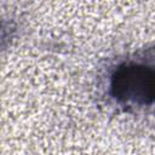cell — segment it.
Instances as JSON below:
<instances>
[{"label": "cell", "instance_id": "6da1fadb", "mask_svg": "<svg viewBox=\"0 0 155 155\" xmlns=\"http://www.w3.org/2000/svg\"><path fill=\"white\" fill-rule=\"evenodd\" d=\"M115 98L145 105L155 102V69L143 64L119 67L111 78Z\"/></svg>", "mask_w": 155, "mask_h": 155}]
</instances>
